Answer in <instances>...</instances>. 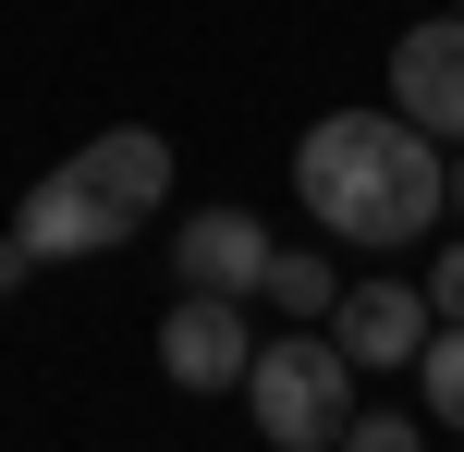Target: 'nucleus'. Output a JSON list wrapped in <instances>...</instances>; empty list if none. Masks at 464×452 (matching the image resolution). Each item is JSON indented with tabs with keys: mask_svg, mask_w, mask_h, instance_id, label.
I'll use <instances>...</instances> for the list:
<instances>
[{
	"mask_svg": "<svg viewBox=\"0 0 464 452\" xmlns=\"http://www.w3.org/2000/svg\"><path fill=\"white\" fill-rule=\"evenodd\" d=\"M294 196H305V220H318L330 245H416V233H440V208H452V159H440V135H416L403 111H330V122H305V147H294Z\"/></svg>",
	"mask_w": 464,
	"mask_h": 452,
	"instance_id": "obj_1",
	"label": "nucleus"
},
{
	"mask_svg": "<svg viewBox=\"0 0 464 452\" xmlns=\"http://www.w3.org/2000/svg\"><path fill=\"white\" fill-rule=\"evenodd\" d=\"M245 416L269 428V452H330L354 428V355L330 331H269L245 367Z\"/></svg>",
	"mask_w": 464,
	"mask_h": 452,
	"instance_id": "obj_2",
	"label": "nucleus"
},
{
	"mask_svg": "<svg viewBox=\"0 0 464 452\" xmlns=\"http://www.w3.org/2000/svg\"><path fill=\"white\" fill-rule=\"evenodd\" d=\"M256 367V331H245V293H171L160 306V380L171 391H245Z\"/></svg>",
	"mask_w": 464,
	"mask_h": 452,
	"instance_id": "obj_3",
	"label": "nucleus"
},
{
	"mask_svg": "<svg viewBox=\"0 0 464 452\" xmlns=\"http://www.w3.org/2000/svg\"><path fill=\"white\" fill-rule=\"evenodd\" d=\"M392 111L416 122V135L464 147V13H428L392 37Z\"/></svg>",
	"mask_w": 464,
	"mask_h": 452,
	"instance_id": "obj_4",
	"label": "nucleus"
},
{
	"mask_svg": "<svg viewBox=\"0 0 464 452\" xmlns=\"http://www.w3.org/2000/svg\"><path fill=\"white\" fill-rule=\"evenodd\" d=\"M13 233L37 245V269H49V257H111V245L135 233V220H122L111 196H98L86 171L62 159V171H37V184H24V208H13Z\"/></svg>",
	"mask_w": 464,
	"mask_h": 452,
	"instance_id": "obj_5",
	"label": "nucleus"
},
{
	"mask_svg": "<svg viewBox=\"0 0 464 452\" xmlns=\"http://www.w3.org/2000/svg\"><path fill=\"white\" fill-rule=\"evenodd\" d=\"M428 282H343V306H330V342H343L354 367H416L428 355Z\"/></svg>",
	"mask_w": 464,
	"mask_h": 452,
	"instance_id": "obj_6",
	"label": "nucleus"
},
{
	"mask_svg": "<svg viewBox=\"0 0 464 452\" xmlns=\"http://www.w3.org/2000/svg\"><path fill=\"white\" fill-rule=\"evenodd\" d=\"M73 171H86L135 233L171 208V135H160V122H111V135H86V147H73Z\"/></svg>",
	"mask_w": 464,
	"mask_h": 452,
	"instance_id": "obj_7",
	"label": "nucleus"
},
{
	"mask_svg": "<svg viewBox=\"0 0 464 452\" xmlns=\"http://www.w3.org/2000/svg\"><path fill=\"white\" fill-rule=\"evenodd\" d=\"M171 282H196V293H256V282H269V233H256L245 208H196L184 233H171Z\"/></svg>",
	"mask_w": 464,
	"mask_h": 452,
	"instance_id": "obj_8",
	"label": "nucleus"
},
{
	"mask_svg": "<svg viewBox=\"0 0 464 452\" xmlns=\"http://www.w3.org/2000/svg\"><path fill=\"white\" fill-rule=\"evenodd\" d=\"M256 293H269L281 318H330V306H343V269H330L318 245H269V282H256Z\"/></svg>",
	"mask_w": 464,
	"mask_h": 452,
	"instance_id": "obj_9",
	"label": "nucleus"
},
{
	"mask_svg": "<svg viewBox=\"0 0 464 452\" xmlns=\"http://www.w3.org/2000/svg\"><path fill=\"white\" fill-rule=\"evenodd\" d=\"M416 391H428V428H464V331H452V318L428 331V355H416Z\"/></svg>",
	"mask_w": 464,
	"mask_h": 452,
	"instance_id": "obj_10",
	"label": "nucleus"
},
{
	"mask_svg": "<svg viewBox=\"0 0 464 452\" xmlns=\"http://www.w3.org/2000/svg\"><path fill=\"white\" fill-rule=\"evenodd\" d=\"M330 452H428V416H379V404H367V416H354Z\"/></svg>",
	"mask_w": 464,
	"mask_h": 452,
	"instance_id": "obj_11",
	"label": "nucleus"
},
{
	"mask_svg": "<svg viewBox=\"0 0 464 452\" xmlns=\"http://www.w3.org/2000/svg\"><path fill=\"white\" fill-rule=\"evenodd\" d=\"M428 318L464 331V233H440V257H428Z\"/></svg>",
	"mask_w": 464,
	"mask_h": 452,
	"instance_id": "obj_12",
	"label": "nucleus"
},
{
	"mask_svg": "<svg viewBox=\"0 0 464 452\" xmlns=\"http://www.w3.org/2000/svg\"><path fill=\"white\" fill-rule=\"evenodd\" d=\"M24 282H37V245H24V233H0V293H24Z\"/></svg>",
	"mask_w": 464,
	"mask_h": 452,
	"instance_id": "obj_13",
	"label": "nucleus"
},
{
	"mask_svg": "<svg viewBox=\"0 0 464 452\" xmlns=\"http://www.w3.org/2000/svg\"><path fill=\"white\" fill-rule=\"evenodd\" d=\"M452 208H464V159H452Z\"/></svg>",
	"mask_w": 464,
	"mask_h": 452,
	"instance_id": "obj_14",
	"label": "nucleus"
},
{
	"mask_svg": "<svg viewBox=\"0 0 464 452\" xmlns=\"http://www.w3.org/2000/svg\"><path fill=\"white\" fill-rule=\"evenodd\" d=\"M452 13H464V0H452Z\"/></svg>",
	"mask_w": 464,
	"mask_h": 452,
	"instance_id": "obj_15",
	"label": "nucleus"
}]
</instances>
